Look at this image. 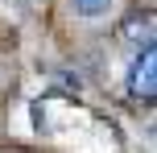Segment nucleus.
<instances>
[{
	"instance_id": "2",
	"label": "nucleus",
	"mask_w": 157,
	"mask_h": 153,
	"mask_svg": "<svg viewBox=\"0 0 157 153\" xmlns=\"http://www.w3.org/2000/svg\"><path fill=\"white\" fill-rule=\"evenodd\" d=\"M75 17H83V21H103V17L116 8V0H71Z\"/></svg>"
},
{
	"instance_id": "1",
	"label": "nucleus",
	"mask_w": 157,
	"mask_h": 153,
	"mask_svg": "<svg viewBox=\"0 0 157 153\" xmlns=\"http://www.w3.org/2000/svg\"><path fill=\"white\" fill-rule=\"evenodd\" d=\"M128 95L145 99V104H153V95H157V50H153V41H145L136 50L132 66H128Z\"/></svg>"
}]
</instances>
